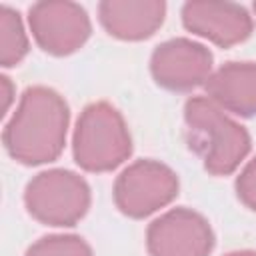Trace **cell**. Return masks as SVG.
<instances>
[{"label":"cell","mask_w":256,"mask_h":256,"mask_svg":"<svg viewBox=\"0 0 256 256\" xmlns=\"http://www.w3.org/2000/svg\"><path fill=\"white\" fill-rule=\"evenodd\" d=\"M70 108L64 96L48 86H30L4 126V148L24 166L52 162L64 150Z\"/></svg>","instance_id":"1"},{"label":"cell","mask_w":256,"mask_h":256,"mask_svg":"<svg viewBox=\"0 0 256 256\" xmlns=\"http://www.w3.org/2000/svg\"><path fill=\"white\" fill-rule=\"evenodd\" d=\"M184 122L190 150L200 156L204 170L212 176L232 174L252 148L248 130L206 96L186 100Z\"/></svg>","instance_id":"2"},{"label":"cell","mask_w":256,"mask_h":256,"mask_svg":"<svg viewBox=\"0 0 256 256\" xmlns=\"http://www.w3.org/2000/svg\"><path fill=\"white\" fill-rule=\"evenodd\" d=\"M132 154V136L128 126L110 102L88 104L72 134L74 162L86 172H112Z\"/></svg>","instance_id":"3"},{"label":"cell","mask_w":256,"mask_h":256,"mask_svg":"<svg viewBox=\"0 0 256 256\" xmlns=\"http://www.w3.org/2000/svg\"><path fill=\"white\" fill-rule=\"evenodd\" d=\"M24 206L40 224L74 226L90 208V186L72 170H44L26 184Z\"/></svg>","instance_id":"4"},{"label":"cell","mask_w":256,"mask_h":256,"mask_svg":"<svg viewBox=\"0 0 256 256\" xmlns=\"http://www.w3.org/2000/svg\"><path fill=\"white\" fill-rule=\"evenodd\" d=\"M180 190L176 172L158 160H136L126 166L114 182L116 208L134 220L146 218L168 206Z\"/></svg>","instance_id":"5"},{"label":"cell","mask_w":256,"mask_h":256,"mask_svg":"<svg viewBox=\"0 0 256 256\" xmlns=\"http://www.w3.org/2000/svg\"><path fill=\"white\" fill-rule=\"evenodd\" d=\"M28 26L36 44L52 56H68L90 38L88 12L68 0H44L28 8Z\"/></svg>","instance_id":"6"},{"label":"cell","mask_w":256,"mask_h":256,"mask_svg":"<svg viewBox=\"0 0 256 256\" xmlns=\"http://www.w3.org/2000/svg\"><path fill=\"white\" fill-rule=\"evenodd\" d=\"M214 244L210 222L192 208H172L152 220L146 230L150 256H210Z\"/></svg>","instance_id":"7"},{"label":"cell","mask_w":256,"mask_h":256,"mask_svg":"<svg viewBox=\"0 0 256 256\" xmlns=\"http://www.w3.org/2000/svg\"><path fill=\"white\" fill-rule=\"evenodd\" d=\"M214 64L212 52L190 38H170L158 44L150 56L154 82L172 92H190L204 86Z\"/></svg>","instance_id":"8"},{"label":"cell","mask_w":256,"mask_h":256,"mask_svg":"<svg viewBox=\"0 0 256 256\" xmlns=\"http://www.w3.org/2000/svg\"><path fill=\"white\" fill-rule=\"evenodd\" d=\"M180 16L188 32L206 38L220 48L244 42L254 30L250 12L236 2H186Z\"/></svg>","instance_id":"9"},{"label":"cell","mask_w":256,"mask_h":256,"mask_svg":"<svg viewBox=\"0 0 256 256\" xmlns=\"http://www.w3.org/2000/svg\"><path fill=\"white\" fill-rule=\"evenodd\" d=\"M166 4L162 0H104L98 4L102 28L128 42L146 40L164 24Z\"/></svg>","instance_id":"10"},{"label":"cell","mask_w":256,"mask_h":256,"mask_svg":"<svg viewBox=\"0 0 256 256\" xmlns=\"http://www.w3.org/2000/svg\"><path fill=\"white\" fill-rule=\"evenodd\" d=\"M206 98L242 118L256 114V62H226L204 84Z\"/></svg>","instance_id":"11"},{"label":"cell","mask_w":256,"mask_h":256,"mask_svg":"<svg viewBox=\"0 0 256 256\" xmlns=\"http://www.w3.org/2000/svg\"><path fill=\"white\" fill-rule=\"evenodd\" d=\"M28 34L24 30L22 18L10 6L0 8V64L12 68L24 60L28 54Z\"/></svg>","instance_id":"12"},{"label":"cell","mask_w":256,"mask_h":256,"mask_svg":"<svg viewBox=\"0 0 256 256\" xmlns=\"http://www.w3.org/2000/svg\"><path fill=\"white\" fill-rule=\"evenodd\" d=\"M24 256H94L90 244L76 234H50L36 240Z\"/></svg>","instance_id":"13"},{"label":"cell","mask_w":256,"mask_h":256,"mask_svg":"<svg viewBox=\"0 0 256 256\" xmlns=\"http://www.w3.org/2000/svg\"><path fill=\"white\" fill-rule=\"evenodd\" d=\"M234 190L238 200L252 212H256V156L242 168V172L236 176Z\"/></svg>","instance_id":"14"},{"label":"cell","mask_w":256,"mask_h":256,"mask_svg":"<svg viewBox=\"0 0 256 256\" xmlns=\"http://www.w3.org/2000/svg\"><path fill=\"white\" fill-rule=\"evenodd\" d=\"M0 90H2V114H6L14 100V86L8 76H0Z\"/></svg>","instance_id":"15"},{"label":"cell","mask_w":256,"mask_h":256,"mask_svg":"<svg viewBox=\"0 0 256 256\" xmlns=\"http://www.w3.org/2000/svg\"><path fill=\"white\" fill-rule=\"evenodd\" d=\"M226 256H256V250H234V252H228Z\"/></svg>","instance_id":"16"},{"label":"cell","mask_w":256,"mask_h":256,"mask_svg":"<svg viewBox=\"0 0 256 256\" xmlns=\"http://www.w3.org/2000/svg\"><path fill=\"white\" fill-rule=\"evenodd\" d=\"M252 8H254V12H256V2H254V6H252Z\"/></svg>","instance_id":"17"}]
</instances>
